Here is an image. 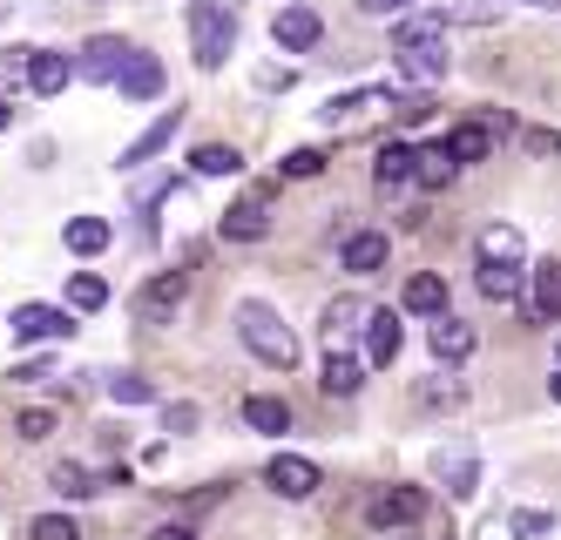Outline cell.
I'll list each match as a JSON object with an SVG mask.
<instances>
[{"mask_svg": "<svg viewBox=\"0 0 561 540\" xmlns=\"http://www.w3.org/2000/svg\"><path fill=\"white\" fill-rule=\"evenodd\" d=\"M392 68L433 89L439 74H447V14H420V21H399L392 27Z\"/></svg>", "mask_w": 561, "mask_h": 540, "instance_id": "1", "label": "cell"}, {"mask_svg": "<svg viewBox=\"0 0 561 540\" xmlns=\"http://www.w3.org/2000/svg\"><path fill=\"white\" fill-rule=\"evenodd\" d=\"M237 338H244L264 365H277V371H291V365H298V338H291V324L277 318L271 305H257V298L237 305Z\"/></svg>", "mask_w": 561, "mask_h": 540, "instance_id": "2", "label": "cell"}, {"mask_svg": "<svg viewBox=\"0 0 561 540\" xmlns=\"http://www.w3.org/2000/svg\"><path fill=\"white\" fill-rule=\"evenodd\" d=\"M190 48H196V68H224L230 48H237V0H196L190 8Z\"/></svg>", "mask_w": 561, "mask_h": 540, "instance_id": "3", "label": "cell"}, {"mask_svg": "<svg viewBox=\"0 0 561 540\" xmlns=\"http://www.w3.org/2000/svg\"><path fill=\"white\" fill-rule=\"evenodd\" d=\"M264 480H271L277 501H311L318 493V467L305 460V452H277V460L264 467Z\"/></svg>", "mask_w": 561, "mask_h": 540, "instance_id": "4", "label": "cell"}, {"mask_svg": "<svg viewBox=\"0 0 561 540\" xmlns=\"http://www.w3.org/2000/svg\"><path fill=\"white\" fill-rule=\"evenodd\" d=\"M48 338H75V318L55 305H21L14 311V345H48Z\"/></svg>", "mask_w": 561, "mask_h": 540, "instance_id": "5", "label": "cell"}, {"mask_svg": "<svg viewBox=\"0 0 561 540\" xmlns=\"http://www.w3.org/2000/svg\"><path fill=\"white\" fill-rule=\"evenodd\" d=\"M426 514V493L420 486H386V493H373L366 501V520L373 527H413Z\"/></svg>", "mask_w": 561, "mask_h": 540, "instance_id": "6", "label": "cell"}, {"mask_svg": "<svg viewBox=\"0 0 561 540\" xmlns=\"http://www.w3.org/2000/svg\"><path fill=\"white\" fill-rule=\"evenodd\" d=\"M318 34H325V21H318L311 8H298V0H291V8H277V21H271V41H277L285 55H305V48H318Z\"/></svg>", "mask_w": 561, "mask_h": 540, "instance_id": "7", "label": "cell"}, {"mask_svg": "<svg viewBox=\"0 0 561 540\" xmlns=\"http://www.w3.org/2000/svg\"><path fill=\"white\" fill-rule=\"evenodd\" d=\"M115 95H123V102H156V95H163V61H156V55H129L123 74H115Z\"/></svg>", "mask_w": 561, "mask_h": 540, "instance_id": "8", "label": "cell"}, {"mask_svg": "<svg viewBox=\"0 0 561 540\" xmlns=\"http://www.w3.org/2000/svg\"><path fill=\"white\" fill-rule=\"evenodd\" d=\"M176 122H183V108H163V115H156L149 122V129L123 149V170H142V162H156V156H163L170 142H176Z\"/></svg>", "mask_w": 561, "mask_h": 540, "instance_id": "9", "label": "cell"}, {"mask_svg": "<svg viewBox=\"0 0 561 540\" xmlns=\"http://www.w3.org/2000/svg\"><path fill=\"white\" fill-rule=\"evenodd\" d=\"M224 237H230V243H257V237H271V203H264V189L244 196V203H230V210H224Z\"/></svg>", "mask_w": 561, "mask_h": 540, "instance_id": "10", "label": "cell"}, {"mask_svg": "<svg viewBox=\"0 0 561 540\" xmlns=\"http://www.w3.org/2000/svg\"><path fill=\"white\" fill-rule=\"evenodd\" d=\"M520 257H528V243H520L514 223H488V230H480V264H488V271H520Z\"/></svg>", "mask_w": 561, "mask_h": 540, "instance_id": "11", "label": "cell"}, {"mask_svg": "<svg viewBox=\"0 0 561 540\" xmlns=\"http://www.w3.org/2000/svg\"><path fill=\"white\" fill-rule=\"evenodd\" d=\"M183 290H190V277L183 271H163V277H149V290L136 298V311H142V324H163L176 305H183Z\"/></svg>", "mask_w": 561, "mask_h": 540, "instance_id": "12", "label": "cell"}, {"mask_svg": "<svg viewBox=\"0 0 561 540\" xmlns=\"http://www.w3.org/2000/svg\"><path fill=\"white\" fill-rule=\"evenodd\" d=\"M129 55H136V48H123L115 34H95L89 48H82V61H75V74H89V81H115Z\"/></svg>", "mask_w": 561, "mask_h": 540, "instance_id": "13", "label": "cell"}, {"mask_svg": "<svg viewBox=\"0 0 561 540\" xmlns=\"http://www.w3.org/2000/svg\"><path fill=\"white\" fill-rule=\"evenodd\" d=\"M68 74H75L68 55H55V48H27V89H34V95H61Z\"/></svg>", "mask_w": 561, "mask_h": 540, "instance_id": "14", "label": "cell"}, {"mask_svg": "<svg viewBox=\"0 0 561 540\" xmlns=\"http://www.w3.org/2000/svg\"><path fill=\"white\" fill-rule=\"evenodd\" d=\"M528 318L535 324H554L561 318V264H535V284H528Z\"/></svg>", "mask_w": 561, "mask_h": 540, "instance_id": "15", "label": "cell"}, {"mask_svg": "<svg viewBox=\"0 0 561 540\" xmlns=\"http://www.w3.org/2000/svg\"><path fill=\"white\" fill-rule=\"evenodd\" d=\"M399 345H407V324H399L392 311H373L366 318V365H392Z\"/></svg>", "mask_w": 561, "mask_h": 540, "instance_id": "16", "label": "cell"}, {"mask_svg": "<svg viewBox=\"0 0 561 540\" xmlns=\"http://www.w3.org/2000/svg\"><path fill=\"white\" fill-rule=\"evenodd\" d=\"M426 345H433L439 365H460V358H473V324H460V318H433Z\"/></svg>", "mask_w": 561, "mask_h": 540, "instance_id": "17", "label": "cell"}, {"mask_svg": "<svg viewBox=\"0 0 561 540\" xmlns=\"http://www.w3.org/2000/svg\"><path fill=\"white\" fill-rule=\"evenodd\" d=\"M386 257H392V243H386L379 230H358V237H345V271H352V277H373Z\"/></svg>", "mask_w": 561, "mask_h": 540, "instance_id": "18", "label": "cell"}, {"mask_svg": "<svg viewBox=\"0 0 561 540\" xmlns=\"http://www.w3.org/2000/svg\"><path fill=\"white\" fill-rule=\"evenodd\" d=\"M61 243H68V251H75V257H102V251H108V243H115V230H108L102 217H68V230H61Z\"/></svg>", "mask_w": 561, "mask_h": 540, "instance_id": "19", "label": "cell"}, {"mask_svg": "<svg viewBox=\"0 0 561 540\" xmlns=\"http://www.w3.org/2000/svg\"><path fill=\"white\" fill-rule=\"evenodd\" d=\"M407 311H420V318H447V277H433V271H420L413 284H407V298H399Z\"/></svg>", "mask_w": 561, "mask_h": 540, "instance_id": "20", "label": "cell"}, {"mask_svg": "<svg viewBox=\"0 0 561 540\" xmlns=\"http://www.w3.org/2000/svg\"><path fill=\"white\" fill-rule=\"evenodd\" d=\"M454 170H460V162L447 156V142H433V149H420V156H413V183H420V189H447V183H454Z\"/></svg>", "mask_w": 561, "mask_h": 540, "instance_id": "21", "label": "cell"}, {"mask_svg": "<svg viewBox=\"0 0 561 540\" xmlns=\"http://www.w3.org/2000/svg\"><path fill=\"white\" fill-rule=\"evenodd\" d=\"M244 426L251 433H291V405L271 399V392H257V399H244Z\"/></svg>", "mask_w": 561, "mask_h": 540, "instance_id": "22", "label": "cell"}, {"mask_svg": "<svg viewBox=\"0 0 561 540\" xmlns=\"http://www.w3.org/2000/svg\"><path fill=\"white\" fill-rule=\"evenodd\" d=\"M358 386H366V365H358L352 352H332V358H325V392H332V399H352Z\"/></svg>", "mask_w": 561, "mask_h": 540, "instance_id": "23", "label": "cell"}, {"mask_svg": "<svg viewBox=\"0 0 561 540\" xmlns=\"http://www.w3.org/2000/svg\"><path fill=\"white\" fill-rule=\"evenodd\" d=\"M413 156L420 149H407V142H379V162H373V176L392 189V183H413Z\"/></svg>", "mask_w": 561, "mask_h": 540, "instance_id": "24", "label": "cell"}, {"mask_svg": "<svg viewBox=\"0 0 561 540\" xmlns=\"http://www.w3.org/2000/svg\"><path fill=\"white\" fill-rule=\"evenodd\" d=\"M439 480H447V493H454V501H467V493L480 486L473 452H439Z\"/></svg>", "mask_w": 561, "mask_h": 540, "instance_id": "25", "label": "cell"}, {"mask_svg": "<svg viewBox=\"0 0 561 540\" xmlns=\"http://www.w3.org/2000/svg\"><path fill=\"white\" fill-rule=\"evenodd\" d=\"M190 170L196 176H237V170H244V156H237L230 142H204V149L190 156Z\"/></svg>", "mask_w": 561, "mask_h": 540, "instance_id": "26", "label": "cell"}, {"mask_svg": "<svg viewBox=\"0 0 561 540\" xmlns=\"http://www.w3.org/2000/svg\"><path fill=\"white\" fill-rule=\"evenodd\" d=\"M373 311L358 305V298H339V305H325V338H332V352H339V338H352L358 324H366Z\"/></svg>", "mask_w": 561, "mask_h": 540, "instance_id": "27", "label": "cell"}, {"mask_svg": "<svg viewBox=\"0 0 561 540\" xmlns=\"http://www.w3.org/2000/svg\"><path fill=\"white\" fill-rule=\"evenodd\" d=\"M488 149H494L488 122H467V129H454V136H447V156H454V162H480Z\"/></svg>", "mask_w": 561, "mask_h": 540, "instance_id": "28", "label": "cell"}, {"mask_svg": "<svg viewBox=\"0 0 561 540\" xmlns=\"http://www.w3.org/2000/svg\"><path fill=\"white\" fill-rule=\"evenodd\" d=\"M48 486L61 493V501H89V493H102V486L89 480V467H75V460H61V467L48 473Z\"/></svg>", "mask_w": 561, "mask_h": 540, "instance_id": "29", "label": "cell"}, {"mask_svg": "<svg viewBox=\"0 0 561 540\" xmlns=\"http://www.w3.org/2000/svg\"><path fill=\"white\" fill-rule=\"evenodd\" d=\"M68 305H75V311H102V305H108V284H102L95 271H75V277H68Z\"/></svg>", "mask_w": 561, "mask_h": 540, "instance_id": "30", "label": "cell"}, {"mask_svg": "<svg viewBox=\"0 0 561 540\" xmlns=\"http://www.w3.org/2000/svg\"><path fill=\"white\" fill-rule=\"evenodd\" d=\"M480 298H494V305H520V271H488V264H480Z\"/></svg>", "mask_w": 561, "mask_h": 540, "instance_id": "31", "label": "cell"}, {"mask_svg": "<svg viewBox=\"0 0 561 540\" xmlns=\"http://www.w3.org/2000/svg\"><path fill=\"white\" fill-rule=\"evenodd\" d=\"M426 115H433V95H426V89H407V95H392V122H399V129H420Z\"/></svg>", "mask_w": 561, "mask_h": 540, "instance_id": "32", "label": "cell"}, {"mask_svg": "<svg viewBox=\"0 0 561 540\" xmlns=\"http://www.w3.org/2000/svg\"><path fill=\"white\" fill-rule=\"evenodd\" d=\"M108 399H115V405H149V399H156V386H149V379H136V371H115V379H108Z\"/></svg>", "mask_w": 561, "mask_h": 540, "instance_id": "33", "label": "cell"}, {"mask_svg": "<svg viewBox=\"0 0 561 540\" xmlns=\"http://www.w3.org/2000/svg\"><path fill=\"white\" fill-rule=\"evenodd\" d=\"M27 540H82V527H75L68 514H42V520L27 527Z\"/></svg>", "mask_w": 561, "mask_h": 540, "instance_id": "34", "label": "cell"}, {"mask_svg": "<svg viewBox=\"0 0 561 540\" xmlns=\"http://www.w3.org/2000/svg\"><path fill=\"white\" fill-rule=\"evenodd\" d=\"M14 433H21L27 446H42V439L55 433V412H42V405H34V412H21V420H14Z\"/></svg>", "mask_w": 561, "mask_h": 540, "instance_id": "35", "label": "cell"}, {"mask_svg": "<svg viewBox=\"0 0 561 540\" xmlns=\"http://www.w3.org/2000/svg\"><path fill=\"white\" fill-rule=\"evenodd\" d=\"M366 108H373V95H366V89H358V95H332V102H325V122H332V129H339V122H352V115H366Z\"/></svg>", "mask_w": 561, "mask_h": 540, "instance_id": "36", "label": "cell"}, {"mask_svg": "<svg viewBox=\"0 0 561 540\" xmlns=\"http://www.w3.org/2000/svg\"><path fill=\"white\" fill-rule=\"evenodd\" d=\"M318 170H325V149H291V156H285V176H298V183L318 176Z\"/></svg>", "mask_w": 561, "mask_h": 540, "instance_id": "37", "label": "cell"}, {"mask_svg": "<svg viewBox=\"0 0 561 540\" xmlns=\"http://www.w3.org/2000/svg\"><path fill=\"white\" fill-rule=\"evenodd\" d=\"M460 399H467V392H460L454 379H447V386H439V379H433V386H420V405H426V412H439V405H447V412H454Z\"/></svg>", "mask_w": 561, "mask_h": 540, "instance_id": "38", "label": "cell"}, {"mask_svg": "<svg viewBox=\"0 0 561 540\" xmlns=\"http://www.w3.org/2000/svg\"><path fill=\"white\" fill-rule=\"evenodd\" d=\"M196 420H204V412H196L190 399H176V405H163V433H196Z\"/></svg>", "mask_w": 561, "mask_h": 540, "instance_id": "39", "label": "cell"}, {"mask_svg": "<svg viewBox=\"0 0 561 540\" xmlns=\"http://www.w3.org/2000/svg\"><path fill=\"white\" fill-rule=\"evenodd\" d=\"M507 533H520V540H535V533H554V514H514V520H507Z\"/></svg>", "mask_w": 561, "mask_h": 540, "instance_id": "40", "label": "cell"}, {"mask_svg": "<svg viewBox=\"0 0 561 540\" xmlns=\"http://www.w3.org/2000/svg\"><path fill=\"white\" fill-rule=\"evenodd\" d=\"M8 379H14V386H48V379H55V371H48L42 358H27V365H14V371H8Z\"/></svg>", "mask_w": 561, "mask_h": 540, "instance_id": "41", "label": "cell"}, {"mask_svg": "<svg viewBox=\"0 0 561 540\" xmlns=\"http://www.w3.org/2000/svg\"><path fill=\"white\" fill-rule=\"evenodd\" d=\"M358 8H366L373 21H392V14H407V8H413V0H358Z\"/></svg>", "mask_w": 561, "mask_h": 540, "instance_id": "42", "label": "cell"}, {"mask_svg": "<svg viewBox=\"0 0 561 540\" xmlns=\"http://www.w3.org/2000/svg\"><path fill=\"white\" fill-rule=\"evenodd\" d=\"M217 501H224V486H196V493H190V514H204V507H217Z\"/></svg>", "mask_w": 561, "mask_h": 540, "instance_id": "43", "label": "cell"}, {"mask_svg": "<svg viewBox=\"0 0 561 540\" xmlns=\"http://www.w3.org/2000/svg\"><path fill=\"white\" fill-rule=\"evenodd\" d=\"M257 89H291V68H257Z\"/></svg>", "mask_w": 561, "mask_h": 540, "instance_id": "44", "label": "cell"}, {"mask_svg": "<svg viewBox=\"0 0 561 540\" xmlns=\"http://www.w3.org/2000/svg\"><path fill=\"white\" fill-rule=\"evenodd\" d=\"M149 540H196V527H183V520H170V527H156Z\"/></svg>", "mask_w": 561, "mask_h": 540, "instance_id": "45", "label": "cell"}, {"mask_svg": "<svg viewBox=\"0 0 561 540\" xmlns=\"http://www.w3.org/2000/svg\"><path fill=\"white\" fill-rule=\"evenodd\" d=\"M8 122H14V102H8V95H0V129H8Z\"/></svg>", "mask_w": 561, "mask_h": 540, "instance_id": "46", "label": "cell"}, {"mask_svg": "<svg viewBox=\"0 0 561 540\" xmlns=\"http://www.w3.org/2000/svg\"><path fill=\"white\" fill-rule=\"evenodd\" d=\"M548 392H554V405H561V371H554V379H548Z\"/></svg>", "mask_w": 561, "mask_h": 540, "instance_id": "47", "label": "cell"}, {"mask_svg": "<svg viewBox=\"0 0 561 540\" xmlns=\"http://www.w3.org/2000/svg\"><path fill=\"white\" fill-rule=\"evenodd\" d=\"M528 8H561V0H528Z\"/></svg>", "mask_w": 561, "mask_h": 540, "instance_id": "48", "label": "cell"}, {"mask_svg": "<svg viewBox=\"0 0 561 540\" xmlns=\"http://www.w3.org/2000/svg\"><path fill=\"white\" fill-rule=\"evenodd\" d=\"M0 14H8V0H0Z\"/></svg>", "mask_w": 561, "mask_h": 540, "instance_id": "49", "label": "cell"}, {"mask_svg": "<svg viewBox=\"0 0 561 540\" xmlns=\"http://www.w3.org/2000/svg\"><path fill=\"white\" fill-rule=\"evenodd\" d=\"M392 540H407V533H392Z\"/></svg>", "mask_w": 561, "mask_h": 540, "instance_id": "50", "label": "cell"}]
</instances>
